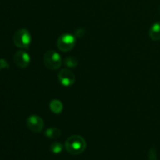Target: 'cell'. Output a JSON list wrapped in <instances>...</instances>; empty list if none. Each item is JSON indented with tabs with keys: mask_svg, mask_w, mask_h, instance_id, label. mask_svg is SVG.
I'll use <instances>...</instances> for the list:
<instances>
[{
	"mask_svg": "<svg viewBox=\"0 0 160 160\" xmlns=\"http://www.w3.org/2000/svg\"><path fill=\"white\" fill-rule=\"evenodd\" d=\"M75 34H76V36H78V37H82L83 35L84 34V29H78L76 31V32H75Z\"/></svg>",
	"mask_w": 160,
	"mask_h": 160,
	"instance_id": "cell-15",
	"label": "cell"
},
{
	"mask_svg": "<svg viewBox=\"0 0 160 160\" xmlns=\"http://www.w3.org/2000/svg\"><path fill=\"white\" fill-rule=\"evenodd\" d=\"M76 43V38L70 34H64L59 38L57 41V46L61 51H70Z\"/></svg>",
	"mask_w": 160,
	"mask_h": 160,
	"instance_id": "cell-4",
	"label": "cell"
},
{
	"mask_svg": "<svg viewBox=\"0 0 160 160\" xmlns=\"http://www.w3.org/2000/svg\"><path fill=\"white\" fill-rule=\"evenodd\" d=\"M9 67V63L4 59H0V70H3V69H8Z\"/></svg>",
	"mask_w": 160,
	"mask_h": 160,
	"instance_id": "cell-14",
	"label": "cell"
},
{
	"mask_svg": "<svg viewBox=\"0 0 160 160\" xmlns=\"http://www.w3.org/2000/svg\"><path fill=\"white\" fill-rule=\"evenodd\" d=\"M148 159L149 160H156V152L155 148H151L148 153Z\"/></svg>",
	"mask_w": 160,
	"mask_h": 160,
	"instance_id": "cell-13",
	"label": "cell"
},
{
	"mask_svg": "<svg viewBox=\"0 0 160 160\" xmlns=\"http://www.w3.org/2000/svg\"><path fill=\"white\" fill-rule=\"evenodd\" d=\"M49 107H50V109L52 110V112H54V113L58 114V113H60V112H62L63 106H62V103L60 101L55 99V100H52V101L50 102Z\"/></svg>",
	"mask_w": 160,
	"mask_h": 160,
	"instance_id": "cell-9",
	"label": "cell"
},
{
	"mask_svg": "<svg viewBox=\"0 0 160 160\" xmlns=\"http://www.w3.org/2000/svg\"><path fill=\"white\" fill-rule=\"evenodd\" d=\"M159 12H160V7H159Z\"/></svg>",
	"mask_w": 160,
	"mask_h": 160,
	"instance_id": "cell-16",
	"label": "cell"
},
{
	"mask_svg": "<svg viewBox=\"0 0 160 160\" xmlns=\"http://www.w3.org/2000/svg\"><path fill=\"white\" fill-rule=\"evenodd\" d=\"M27 125L31 131L34 133H39L44 128V121L39 116H30L27 120Z\"/></svg>",
	"mask_w": 160,
	"mask_h": 160,
	"instance_id": "cell-5",
	"label": "cell"
},
{
	"mask_svg": "<svg viewBox=\"0 0 160 160\" xmlns=\"http://www.w3.org/2000/svg\"><path fill=\"white\" fill-rule=\"evenodd\" d=\"M14 62L20 68H26L31 62V57L26 52L23 50L17 51L14 55Z\"/></svg>",
	"mask_w": 160,
	"mask_h": 160,
	"instance_id": "cell-7",
	"label": "cell"
},
{
	"mask_svg": "<svg viewBox=\"0 0 160 160\" xmlns=\"http://www.w3.org/2000/svg\"><path fill=\"white\" fill-rule=\"evenodd\" d=\"M15 45L20 48H28L31 43V35L29 31L24 28L19 29L13 35Z\"/></svg>",
	"mask_w": 160,
	"mask_h": 160,
	"instance_id": "cell-2",
	"label": "cell"
},
{
	"mask_svg": "<svg viewBox=\"0 0 160 160\" xmlns=\"http://www.w3.org/2000/svg\"><path fill=\"white\" fill-rule=\"evenodd\" d=\"M59 82L65 87L71 86L75 82V75L69 69H62L58 75Z\"/></svg>",
	"mask_w": 160,
	"mask_h": 160,
	"instance_id": "cell-6",
	"label": "cell"
},
{
	"mask_svg": "<svg viewBox=\"0 0 160 160\" xmlns=\"http://www.w3.org/2000/svg\"><path fill=\"white\" fill-rule=\"evenodd\" d=\"M43 62L46 67L50 70H57L62 64V59L58 52L54 50H49L44 55Z\"/></svg>",
	"mask_w": 160,
	"mask_h": 160,
	"instance_id": "cell-3",
	"label": "cell"
},
{
	"mask_svg": "<svg viewBox=\"0 0 160 160\" xmlns=\"http://www.w3.org/2000/svg\"><path fill=\"white\" fill-rule=\"evenodd\" d=\"M149 36L153 41L160 40V22L155 23L149 30Z\"/></svg>",
	"mask_w": 160,
	"mask_h": 160,
	"instance_id": "cell-8",
	"label": "cell"
},
{
	"mask_svg": "<svg viewBox=\"0 0 160 160\" xmlns=\"http://www.w3.org/2000/svg\"><path fill=\"white\" fill-rule=\"evenodd\" d=\"M61 134V131L60 130H59L58 128H48V129L46 130L45 131V136L48 138H57L60 136Z\"/></svg>",
	"mask_w": 160,
	"mask_h": 160,
	"instance_id": "cell-10",
	"label": "cell"
},
{
	"mask_svg": "<svg viewBox=\"0 0 160 160\" xmlns=\"http://www.w3.org/2000/svg\"><path fill=\"white\" fill-rule=\"evenodd\" d=\"M50 150L53 153H55V154H59V153H60L62 152V145L59 142H53L50 145Z\"/></svg>",
	"mask_w": 160,
	"mask_h": 160,
	"instance_id": "cell-12",
	"label": "cell"
},
{
	"mask_svg": "<svg viewBox=\"0 0 160 160\" xmlns=\"http://www.w3.org/2000/svg\"><path fill=\"white\" fill-rule=\"evenodd\" d=\"M64 63L69 68H75L78 65V60L74 56H69L65 59Z\"/></svg>",
	"mask_w": 160,
	"mask_h": 160,
	"instance_id": "cell-11",
	"label": "cell"
},
{
	"mask_svg": "<svg viewBox=\"0 0 160 160\" xmlns=\"http://www.w3.org/2000/svg\"><path fill=\"white\" fill-rule=\"evenodd\" d=\"M67 151L71 155L81 154L86 148V142L81 136L72 135L65 142Z\"/></svg>",
	"mask_w": 160,
	"mask_h": 160,
	"instance_id": "cell-1",
	"label": "cell"
}]
</instances>
